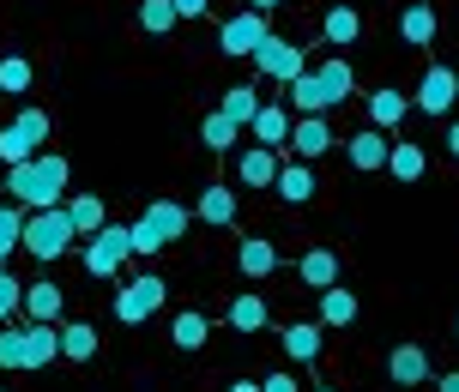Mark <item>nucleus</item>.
Wrapping results in <instances>:
<instances>
[{"mask_svg": "<svg viewBox=\"0 0 459 392\" xmlns=\"http://www.w3.org/2000/svg\"><path fill=\"white\" fill-rule=\"evenodd\" d=\"M67 182H73V163L61 151H37V158H24V163H6V193L24 211L61 206L67 200Z\"/></svg>", "mask_w": 459, "mask_h": 392, "instance_id": "f257e3e1", "label": "nucleus"}, {"mask_svg": "<svg viewBox=\"0 0 459 392\" xmlns=\"http://www.w3.org/2000/svg\"><path fill=\"white\" fill-rule=\"evenodd\" d=\"M187 224H194V211L176 206V200H152V206L139 211V224H127L134 230V254H163V248H176L187 235Z\"/></svg>", "mask_w": 459, "mask_h": 392, "instance_id": "f03ea898", "label": "nucleus"}, {"mask_svg": "<svg viewBox=\"0 0 459 392\" xmlns=\"http://www.w3.org/2000/svg\"><path fill=\"white\" fill-rule=\"evenodd\" d=\"M73 242H79L73 217H67L61 206H43V211H30V217H24V242H19V248H24L30 260H43V266H48V260L67 254Z\"/></svg>", "mask_w": 459, "mask_h": 392, "instance_id": "7ed1b4c3", "label": "nucleus"}, {"mask_svg": "<svg viewBox=\"0 0 459 392\" xmlns=\"http://www.w3.org/2000/svg\"><path fill=\"white\" fill-rule=\"evenodd\" d=\"M163 302H169V284H163L158 272L127 277V284L115 290V320H121V326H139V320H152Z\"/></svg>", "mask_w": 459, "mask_h": 392, "instance_id": "20e7f679", "label": "nucleus"}, {"mask_svg": "<svg viewBox=\"0 0 459 392\" xmlns=\"http://www.w3.org/2000/svg\"><path fill=\"white\" fill-rule=\"evenodd\" d=\"M127 260H134V230H127V224H103V230L85 242V272L91 277H121Z\"/></svg>", "mask_w": 459, "mask_h": 392, "instance_id": "39448f33", "label": "nucleus"}, {"mask_svg": "<svg viewBox=\"0 0 459 392\" xmlns=\"http://www.w3.org/2000/svg\"><path fill=\"white\" fill-rule=\"evenodd\" d=\"M48 139V115L43 109H19V115L0 127V163H24L37 158V145Z\"/></svg>", "mask_w": 459, "mask_h": 392, "instance_id": "423d86ee", "label": "nucleus"}, {"mask_svg": "<svg viewBox=\"0 0 459 392\" xmlns=\"http://www.w3.org/2000/svg\"><path fill=\"white\" fill-rule=\"evenodd\" d=\"M273 37V13H236V19H224V30H218V48H224L230 61H248L254 48Z\"/></svg>", "mask_w": 459, "mask_h": 392, "instance_id": "0eeeda50", "label": "nucleus"}, {"mask_svg": "<svg viewBox=\"0 0 459 392\" xmlns=\"http://www.w3.org/2000/svg\"><path fill=\"white\" fill-rule=\"evenodd\" d=\"M411 103H417V109H423V115L447 121V109H454V103H459V72H454V67H429V72H423V79H417Z\"/></svg>", "mask_w": 459, "mask_h": 392, "instance_id": "6e6552de", "label": "nucleus"}, {"mask_svg": "<svg viewBox=\"0 0 459 392\" xmlns=\"http://www.w3.org/2000/svg\"><path fill=\"white\" fill-rule=\"evenodd\" d=\"M248 61H254V72H266V79H278V85H290V79L302 72V48L290 43V37H278V30H273Z\"/></svg>", "mask_w": 459, "mask_h": 392, "instance_id": "1a4fd4ad", "label": "nucleus"}, {"mask_svg": "<svg viewBox=\"0 0 459 392\" xmlns=\"http://www.w3.org/2000/svg\"><path fill=\"white\" fill-rule=\"evenodd\" d=\"M55 356H61V326L19 320V369H48Z\"/></svg>", "mask_w": 459, "mask_h": 392, "instance_id": "9d476101", "label": "nucleus"}, {"mask_svg": "<svg viewBox=\"0 0 459 392\" xmlns=\"http://www.w3.org/2000/svg\"><path fill=\"white\" fill-rule=\"evenodd\" d=\"M284 145H290V158H297V163H315V158H326L339 139H333L326 115H297V121H290V139H284Z\"/></svg>", "mask_w": 459, "mask_h": 392, "instance_id": "9b49d317", "label": "nucleus"}, {"mask_svg": "<svg viewBox=\"0 0 459 392\" xmlns=\"http://www.w3.org/2000/svg\"><path fill=\"white\" fill-rule=\"evenodd\" d=\"M61 308H67V290H61L55 277H37V284H24V302H19L24 320H48V326H61Z\"/></svg>", "mask_w": 459, "mask_h": 392, "instance_id": "f8f14e48", "label": "nucleus"}, {"mask_svg": "<svg viewBox=\"0 0 459 392\" xmlns=\"http://www.w3.org/2000/svg\"><path fill=\"white\" fill-rule=\"evenodd\" d=\"M273 193L284 200V206H308L321 187H315V163H278V182H273Z\"/></svg>", "mask_w": 459, "mask_h": 392, "instance_id": "ddd939ff", "label": "nucleus"}, {"mask_svg": "<svg viewBox=\"0 0 459 392\" xmlns=\"http://www.w3.org/2000/svg\"><path fill=\"white\" fill-rule=\"evenodd\" d=\"M278 163H284V158H278L273 145H248V151L236 158V182L260 193V187H273V182H278Z\"/></svg>", "mask_w": 459, "mask_h": 392, "instance_id": "4468645a", "label": "nucleus"}, {"mask_svg": "<svg viewBox=\"0 0 459 392\" xmlns=\"http://www.w3.org/2000/svg\"><path fill=\"white\" fill-rule=\"evenodd\" d=\"M315 296H321V326L326 332H344V326H357V314H363L357 290H344V284H326V290H315Z\"/></svg>", "mask_w": 459, "mask_h": 392, "instance_id": "2eb2a0df", "label": "nucleus"}, {"mask_svg": "<svg viewBox=\"0 0 459 392\" xmlns=\"http://www.w3.org/2000/svg\"><path fill=\"white\" fill-rule=\"evenodd\" d=\"M236 272L254 277V284H260V277H273L278 272V248L266 242V235H242V242H236Z\"/></svg>", "mask_w": 459, "mask_h": 392, "instance_id": "dca6fc26", "label": "nucleus"}, {"mask_svg": "<svg viewBox=\"0 0 459 392\" xmlns=\"http://www.w3.org/2000/svg\"><path fill=\"white\" fill-rule=\"evenodd\" d=\"M284 91H290V109H297V115H326V109H339V103L326 97V85L315 79V67H302Z\"/></svg>", "mask_w": 459, "mask_h": 392, "instance_id": "f3484780", "label": "nucleus"}, {"mask_svg": "<svg viewBox=\"0 0 459 392\" xmlns=\"http://www.w3.org/2000/svg\"><path fill=\"white\" fill-rule=\"evenodd\" d=\"M411 115V97L393 91V85H381V91H368V127H381V133H393L399 121Z\"/></svg>", "mask_w": 459, "mask_h": 392, "instance_id": "a211bd4d", "label": "nucleus"}, {"mask_svg": "<svg viewBox=\"0 0 459 392\" xmlns=\"http://www.w3.org/2000/svg\"><path fill=\"white\" fill-rule=\"evenodd\" d=\"M321 350H326V326H321V320L284 326V356H290V362H315Z\"/></svg>", "mask_w": 459, "mask_h": 392, "instance_id": "6ab92c4d", "label": "nucleus"}, {"mask_svg": "<svg viewBox=\"0 0 459 392\" xmlns=\"http://www.w3.org/2000/svg\"><path fill=\"white\" fill-rule=\"evenodd\" d=\"M290 109H278V103H260V109H254V121H248V133H254V145H284V139H290Z\"/></svg>", "mask_w": 459, "mask_h": 392, "instance_id": "aec40b11", "label": "nucleus"}, {"mask_svg": "<svg viewBox=\"0 0 459 392\" xmlns=\"http://www.w3.org/2000/svg\"><path fill=\"white\" fill-rule=\"evenodd\" d=\"M194 217H200L206 230H230V224H236V193H230L224 182H212L206 193H200V206H194Z\"/></svg>", "mask_w": 459, "mask_h": 392, "instance_id": "412c9836", "label": "nucleus"}, {"mask_svg": "<svg viewBox=\"0 0 459 392\" xmlns=\"http://www.w3.org/2000/svg\"><path fill=\"white\" fill-rule=\"evenodd\" d=\"M387 175H393V182H423V175H429V151H423V145H411V139H393Z\"/></svg>", "mask_w": 459, "mask_h": 392, "instance_id": "4be33fe9", "label": "nucleus"}, {"mask_svg": "<svg viewBox=\"0 0 459 392\" xmlns=\"http://www.w3.org/2000/svg\"><path fill=\"white\" fill-rule=\"evenodd\" d=\"M387 374H393V387H423V380H429V356H423V345H399L387 356Z\"/></svg>", "mask_w": 459, "mask_h": 392, "instance_id": "5701e85b", "label": "nucleus"}, {"mask_svg": "<svg viewBox=\"0 0 459 392\" xmlns=\"http://www.w3.org/2000/svg\"><path fill=\"white\" fill-rule=\"evenodd\" d=\"M399 37L411 48H429L436 43V6H429V0H411V6L399 13Z\"/></svg>", "mask_w": 459, "mask_h": 392, "instance_id": "b1692460", "label": "nucleus"}, {"mask_svg": "<svg viewBox=\"0 0 459 392\" xmlns=\"http://www.w3.org/2000/svg\"><path fill=\"white\" fill-rule=\"evenodd\" d=\"M321 37H326V48H351L363 37V13H357V6H333L321 19Z\"/></svg>", "mask_w": 459, "mask_h": 392, "instance_id": "393cba45", "label": "nucleus"}, {"mask_svg": "<svg viewBox=\"0 0 459 392\" xmlns=\"http://www.w3.org/2000/svg\"><path fill=\"white\" fill-rule=\"evenodd\" d=\"M61 211L73 217V230H79V235H97L103 224H109V211H103V200H97V193H67V200H61Z\"/></svg>", "mask_w": 459, "mask_h": 392, "instance_id": "a878e982", "label": "nucleus"}, {"mask_svg": "<svg viewBox=\"0 0 459 392\" xmlns=\"http://www.w3.org/2000/svg\"><path fill=\"white\" fill-rule=\"evenodd\" d=\"M387 151H393V139L381 133V127L351 133V163H357V169H387Z\"/></svg>", "mask_w": 459, "mask_h": 392, "instance_id": "bb28decb", "label": "nucleus"}, {"mask_svg": "<svg viewBox=\"0 0 459 392\" xmlns=\"http://www.w3.org/2000/svg\"><path fill=\"white\" fill-rule=\"evenodd\" d=\"M206 338H212V320L200 308H182V314L169 320V345L176 350H206Z\"/></svg>", "mask_w": 459, "mask_h": 392, "instance_id": "cd10ccee", "label": "nucleus"}, {"mask_svg": "<svg viewBox=\"0 0 459 392\" xmlns=\"http://www.w3.org/2000/svg\"><path fill=\"white\" fill-rule=\"evenodd\" d=\"M315 79L326 85V97H333V103H351V97H357V72H351V61H344V55H326L321 67H315Z\"/></svg>", "mask_w": 459, "mask_h": 392, "instance_id": "c85d7f7f", "label": "nucleus"}, {"mask_svg": "<svg viewBox=\"0 0 459 392\" xmlns=\"http://www.w3.org/2000/svg\"><path fill=\"white\" fill-rule=\"evenodd\" d=\"M297 277L308 284V290H326V284H339V254H333V248H308V254L297 260Z\"/></svg>", "mask_w": 459, "mask_h": 392, "instance_id": "c756f323", "label": "nucleus"}, {"mask_svg": "<svg viewBox=\"0 0 459 392\" xmlns=\"http://www.w3.org/2000/svg\"><path fill=\"white\" fill-rule=\"evenodd\" d=\"M224 320L236 326V332H266V320H273V314H266V296H260V290H242V296L230 302Z\"/></svg>", "mask_w": 459, "mask_h": 392, "instance_id": "7c9ffc66", "label": "nucleus"}, {"mask_svg": "<svg viewBox=\"0 0 459 392\" xmlns=\"http://www.w3.org/2000/svg\"><path fill=\"white\" fill-rule=\"evenodd\" d=\"M61 356H67V362H91L97 356V326L91 320H61Z\"/></svg>", "mask_w": 459, "mask_h": 392, "instance_id": "2f4dec72", "label": "nucleus"}, {"mask_svg": "<svg viewBox=\"0 0 459 392\" xmlns=\"http://www.w3.org/2000/svg\"><path fill=\"white\" fill-rule=\"evenodd\" d=\"M24 217H30V211H24L19 200H6V206H0V266H6V260H13V248L24 242Z\"/></svg>", "mask_w": 459, "mask_h": 392, "instance_id": "473e14b6", "label": "nucleus"}, {"mask_svg": "<svg viewBox=\"0 0 459 392\" xmlns=\"http://www.w3.org/2000/svg\"><path fill=\"white\" fill-rule=\"evenodd\" d=\"M218 109H224V115L236 121V127H248L254 109H260V91H254V85H230V91L218 97Z\"/></svg>", "mask_w": 459, "mask_h": 392, "instance_id": "72a5a7b5", "label": "nucleus"}, {"mask_svg": "<svg viewBox=\"0 0 459 392\" xmlns=\"http://www.w3.org/2000/svg\"><path fill=\"white\" fill-rule=\"evenodd\" d=\"M176 6H169V0H139V30H145V37H169V30H176Z\"/></svg>", "mask_w": 459, "mask_h": 392, "instance_id": "f704fd0d", "label": "nucleus"}, {"mask_svg": "<svg viewBox=\"0 0 459 392\" xmlns=\"http://www.w3.org/2000/svg\"><path fill=\"white\" fill-rule=\"evenodd\" d=\"M236 133H242V127H236L224 109H206V121H200V139H206V151H230V145H236Z\"/></svg>", "mask_w": 459, "mask_h": 392, "instance_id": "c9c22d12", "label": "nucleus"}, {"mask_svg": "<svg viewBox=\"0 0 459 392\" xmlns=\"http://www.w3.org/2000/svg\"><path fill=\"white\" fill-rule=\"evenodd\" d=\"M30 79H37V72H30L24 55H6V61H0V97H24V91H30Z\"/></svg>", "mask_w": 459, "mask_h": 392, "instance_id": "e433bc0d", "label": "nucleus"}, {"mask_svg": "<svg viewBox=\"0 0 459 392\" xmlns=\"http://www.w3.org/2000/svg\"><path fill=\"white\" fill-rule=\"evenodd\" d=\"M19 302H24V284H19L13 272H6V266H0V326L19 314Z\"/></svg>", "mask_w": 459, "mask_h": 392, "instance_id": "4c0bfd02", "label": "nucleus"}, {"mask_svg": "<svg viewBox=\"0 0 459 392\" xmlns=\"http://www.w3.org/2000/svg\"><path fill=\"white\" fill-rule=\"evenodd\" d=\"M0 369H19V320L0 326Z\"/></svg>", "mask_w": 459, "mask_h": 392, "instance_id": "58836bf2", "label": "nucleus"}, {"mask_svg": "<svg viewBox=\"0 0 459 392\" xmlns=\"http://www.w3.org/2000/svg\"><path fill=\"white\" fill-rule=\"evenodd\" d=\"M260 392H302V387H297V374H266Z\"/></svg>", "mask_w": 459, "mask_h": 392, "instance_id": "ea45409f", "label": "nucleus"}, {"mask_svg": "<svg viewBox=\"0 0 459 392\" xmlns=\"http://www.w3.org/2000/svg\"><path fill=\"white\" fill-rule=\"evenodd\" d=\"M169 6H176V19H206L212 0H169Z\"/></svg>", "mask_w": 459, "mask_h": 392, "instance_id": "a19ab883", "label": "nucleus"}, {"mask_svg": "<svg viewBox=\"0 0 459 392\" xmlns=\"http://www.w3.org/2000/svg\"><path fill=\"white\" fill-rule=\"evenodd\" d=\"M436 392H459V369H447V374H441V380H436Z\"/></svg>", "mask_w": 459, "mask_h": 392, "instance_id": "79ce46f5", "label": "nucleus"}, {"mask_svg": "<svg viewBox=\"0 0 459 392\" xmlns=\"http://www.w3.org/2000/svg\"><path fill=\"white\" fill-rule=\"evenodd\" d=\"M447 151H454V158H459V121H454V127H447Z\"/></svg>", "mask_w": 459, "mask_h": 392, "instance_id": "37998d69", "label": "nucleus"}, {"mask_svg": "<svg viewBox=\"0 0 459 392\" xmlns=\"http://www.w3.org/2000/svg\"><path fill=\"white\" fill-rule=\"evenodd\" d=\"M230 392H260V380H236V387H230Z\"/></svg>", "mask_w": 459, "mask_h": 392, "instance_id": "c03bdc74", "label": "nucleus"}, {"mask_svg": "<svg viewBox=\"0 0 459 392\" xmlns=\"http://www.w3.org/2000/svg\"><path fill=\"white\" fill-rule=\"evenodd\" d=\"M248 6H254V13H273V6H278V0H248Z\"/></svg>", "mask_w": 459, "mask_h": 392, "instance_id": "a18cd8bd", "label": "nucleus"}, {"mask_svg": "<svg viewBox=\"0 0 459 392\" xmlns=\"http://www.w3.org/2000/svg\"><path fill=\"white\" fill-rule=\"evenodd\" d=\"M315 392H339V387H315Z\"/></svg>", "mask_w": 459, "mask_h": 392, "instance_id": "49530a36", "label": "nucleus"}, {"mask_svg": "<svg viewBox=\"0 0 459 392\" xmlns=\"http://www.w3.org/2000/svg\"><path fill=\"white\" fill-rule=\"evenodd\" d=\"M454 338H459V326H454Z\"/></svg>", "mask_w": 459, "mask_h": 392, "instance_id": "de8ad7c7", "label": "nucleus"}, {"mask_svg": "<svg viewBox=\"0 0 459 392\" xmlns=\"http://www.w3.org/2000/svg\"><path fill=\"white\" fill-rule=\"evenodd\" d=\"M0 392H6V387H0Z\"/></svg>", "mask_w": 459, "mask_h": 392, "instance_id": "09e8293b", "label": "nucleus"}]
</instances>
